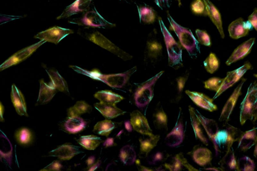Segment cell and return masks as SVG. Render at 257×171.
Listing matches in <instances>:
<instances>
[{
    "instance_id": "obj_1",
    "label": "cell",
    "mask_w": 257,
    "mask_h": 171,
    "mask_svg": "<svg viewBox=\"0 0 257 171\" xmlns=\"http://www.w3.org/2000/svg\"><path fill=\"white\" fill-rule=\"evenodd\" d=\"M77 73L85 75L94 80L102 82L113 88H122L129 81L131 76L137 71L136 67L121 74L114 75H103L98 70L94 69L89 71L76 66L70 67Z\"/></svg>"
},
{
    "instance_id": "obj_2",
    "label": "cell",
    "mask_w": 257,
    "mask_h": 171,
    "mask_svg": "<svg viewBox=\"0 0 257 171\" xmlns=\"http://www.w3.org/2000/svg\"><path fill=\"white\" fill-rule=\"evenodd\" d=\"M167 19L182 46L187 50L190 58L197 59L201 54L200 45L190 29L179 25L169 13L167 14Z\"/></svg>"
},
{
    "instance_id": "obj_3",
    "label": "cell",
    "mask_w": 257,
    "mask_h": 171,
    "mask_svg": "<svg viewBox=\"0 0 257 171\" xmlns=\"http://www.w3.org/2000/svg\"><path fill=\"white\" fill-rule=\"evenodd\" d=\"M78 33L84 38L116 55L124 61L133 58L132 56L121 49L96 29L86 27L80 28Z\"/></svg>"
},
{
    "instance_id": "obj_4",
    "label": "cell",
    "mask_w": 257,
    "mask_h": 171,
    "mask_svg": "<svg viewBox=\"0 0 257 171\" xmlns=\"http://www.w3.org/2000/svg\"><path fill=\"white\" fill-rule=\"evenodd\" d=\"M168 56V66L174 70L183 67L182 49L169 32L161 18L159 19Z\"/></svg>"
},
{
    "instance_id": "obj_5",
    "label": "cell",
    "mask_w": 257,
    "mask_h": 171,
    "mask_svg": "<svg viewBox=\"0 0 257 171\" xmlns=\"http://www.w3.org/2000/svg\"><path fill=\"white\" fill-rule=\"evenodd\" d=\"M257 116V83H252L246 96L241 104L240 123L244 125L248 120L255 123Z\"/></svg>"
},
{
    "instance_id": "obj_6",
    "label": "cell",
    "mask_w": 257,
    "mask_h": 171,
    "mask_svg": "<svg viewBox=\"0 0 257 171\" xmlns=\"http://www.w3.org/2000/svg\"><path fill=\"white\" fill-rule=\"evenodd\" d=\"M163 45L159 34L154 29L149 34L144 51L146 65L155 66L162 60Z\"/></svg>"
},
{
    "instance_id": "obj_7",
    "label": "cell",
    "mask_w": 257,
    "mask_h": 171,
    "mask_svg": "<svg viewBox=\"0 0 257 171\" xmlns=\"http://www.w3.org/2000/svg\"><path fill=\"white\" fill-rule=\"evenodd\" d=\"M163 73L164 71H162L148 81L136 84L134 93V100L138 107H145L151 101L154 96L155 84Z\"/></svg>"
},
{
    "instance_id": "obj_8",
    "label": "cell",
    "mask_w": 257,
    "mask_h": 171,
    "mask_svg": "<svg viewBox=\"0 0 257 171\" xmlns=\"http://www.w3.org/2000/svg\"><path fill=\"white\" fill-rule=\"evenodd\" d=\"M71 24L85 27L86 28H112L116 27L115 24L109 22L98 12L95 7L86 12L81 17L69 20Z\"/></svg>"
},
{
    "instance_id": "obj_9",
    "label": "cell",
    "mask_w": 257,
    "mask_h": 171,
    "mask_svg": "<svg viewBox=\"0 0 257 171\" xmlns=\"http://www.w3.org/2000/svg\"><path fill=\"white\" fill-rule=\"evenodd\" d=\"M46 42L44 40L23 49L10 57L4 63L0 66V72L26 60L41 45Z\"/></svg>"
},
{
    "instance_id": "obj_10",
    "label": "cell",
    "mask_w": 257,
    "mask_h": 171,
    "mask_svg": "<svg viewBox=\"0 0 257 171\" xmlns=\"http://www.w3.org/2000/svg\"><path fill=\"white\" fill-rule=\"evenodd\" d=\"M253 69L251 64L249 62L246 63L240 68L227 73V77L224 79L222 84L219 90L213 98V100L217 98L224 91L232 86L238 82L241 78L250 70Z\"/></svg>"
},
{
    "instance_id": "obj_11",
    "label": "cell",
    "mask_w": 257,
    "mask_h": 171,
    "mask_svg": "<svg viewBox=\"0 0 257 171\" xmlns=\"http://www.w3.org/2000/svg\"><path fill=\"white\" fill-rule=\"evenodd\" d=\"M74 33L71 29L55 26L38 33L34 38L57 44L63 38Z\"/></svg>"
},
{
    "instance_id": "obj_12",
    "label": "cell",
    "mask_w": 257,
    "mask_h": 171,
    "mask_svg": "<svg viewBox=\"0 0 257 171\" xmlns=\"http://www.w3.org/2000/svg\"><path fill=\"white\" fill-rule=\"evenodd\" d=\"M180 108L175 126L164 140L165 144L170 147H175L181 145L185 136L181 109Z\"/></svg>"
},
{
    "instance_id": "obj_13",
    "label": "cell",
    "mask_w": 257,
    "mask_h": 171,
    "mask_svg": "<svg viewBox=\"0 0 257 171\" xmlns=\"http://www.w3.org/2000/svg\"><path fill=\"white\" fill-rule=\"evenodd\" d=\"M189 75V73H186L183 76L173 79L170 82L168 88V98L171 103H178L181 100Z\"/></svg>"
},
{
    "instance_id": "obj_14",
    "label": "cell",
    "mask_w": 257,
    "mask_h": 171,
    "mask_svg": "<svg viewBox=\"0 0 257 171\" xmlns=\"http://www.w3.org/2000/svg\"><path fill=\"white\" fill-rule=\"evenodd\" d=\"M246 81V79L242 80L241 83L236 87L230 97L225 103L219 119L220 122L227 123L229 121L238 99L239 96L242 94V87Z\"/></svg>"
},
{
    "instance_id": "obj_15",
    "label": "cell",
    "mask_w": 257,
    "mask_h": 171,
    "mask_svg": "<svg viewBox=\"0 0 257 171\" xmlns=\"http://www.w3.org/2000/svg\"><path fill=\"white\" fill-rule=\"evenodd\" d=\"M83 153L80 147L66 144L59 146L49 152V156L58 158L61 161H69L76 155Z\"/></svg>"
},
{
    "instance_id": "obj_16",
    "label": "cell",
    "mask_w": 257,
    "mask_h": 171,
    "mask_svg": "<svg viewBox=\"0 0 257 171\" xmlns=\"http://www.w3.org/2000/svg\"><path fill=\"white\" fill-rule=\"evenodd\" d=\"M188 108L191 124L194 131L196 140L208 146L209 141V137L203 125L196 116L195 109L191 106H189Z\"/></svg>"
},
{
    "instance_id": "obj_17",
    "label": "cell",
    "mask_w": 257,
    "mask_h": 171,
    "mask_svg": "<svg viewBox=\"0 0 257 171\" xmlns=\"http://www.w3.org/2000/svg\"><path fill=\"white\" fill-rule=\"evenodd\" d=\"M217 156H224L232 147L234 142L223 130H219L213 142Z\"/></svg>"
},
{
    "instance_id": "obj_18",
    "label": "cell",
    "mask_w": 257,
    "mask_h": 171,
    "mask_svg": "<svg viewBox=\"0 0 257 171\" xmlns=\"http://www.w3.org/2000/svg\"><path fill=\"white\" fill-rule=\"evenodd\" d=\"M87 126V122L80 117H69L60 125L63 131L70 134H76L83 131Z\"/></svg>"
},
{
    "instance_id": "obj_19",
    "label": "cell",
    "mask_w": 257,
    "mask_h": 171,
    "mask_svg": "<svg viewBox=\"0 0 257 171\" xmlns=\"http://www.w3.org/2000/svg\"><path fill=\"white\" fill-rule=\"evenodd\" d=\"M93 0H77L68 6L62 14L57 18V20L69 18L80 13H85L89 10Z\"/></svg>"
},
{
    "instance_id": "obj_20",
    "label": "cell",
    "mask_w": 257,
    "mask_h": 171,
    "mask_svg": "<svg viewBox=\"0 0 257 171\" xmlns=\"http://www.w3.org/2000/svg\"><path fill=\"white\" fill-rule=\"evenodd\" d=\"M130 116L131 123L134 130L142 135L153 134L147 119L140 111L135 110Z\"/></svg>"
},
{
    "instance_id": "obj_21",
    "label": "cell",
    "mask_w": 257,
    "mask_h": 171,
    "mask_svg": "<svg viewBox=\"0 0 257 171\" xmlns=\"http://www.w3.org/2000/svg\"><path fill=\"white\" fill-rule=\"evenodd\" d=\"M194 161L202 167H206L211 164L213 159L212 152L208 149L197 145L187 154Z\"/></svg>"
},
{
    "instance_id": "obj_22",
    "label": "cell",
    "mask_w": 257,
    "mask_h": 171,
    "mask_svg": "<svg viewBox=\"0 0 257 171\" xmlns=\"http://www.w3.org/2000/svg\"><path fill=\"white\" fill-rule=\"evenodd\" d=\"M255 38H252L239 45L233 52L226 63L228 66L243 59L251 51L255 42Z\"/></svg>"
},
{
    "instance_id": "obj_23",
    "label": "cell",
    "mask_w": 257,
    "mask_h": 171,
    "mask_svg": "<svg viewBox=\"0 0 257 171\" xmlns=\"http://www.w3.org/2000/svg\"><path fill=\"white\" fill-rule=\"evenodd\" d=\"M248 21H245L242 18H238L231 23L228 28L230 37L238 39L246 36L252 28Z\"/></svg>"
},
{
    "instance_id": "obj_24",
    "label": "cell",
    "mask_w": 257,
    "mask_h": 171,
    "mask_svg": "<svg viewBox=\"0 0 257 171\" xmlns=\"http://www.w3.org/2000/svg\"><path fill=\"white\" fill-rule=\"evenodd\" d=\"M186 94L198 106L207 109L211 112L217 110V106L214 103L213 99H212L202 93L185 91Z\"/></svg>"
},
{
    "instance_id": "obj_25",
    "label": "cell",
    "mask_w": 257,
    "mask_h": 171,
    "mask_svg": "<svg viewBox=\"0 0 257 171\" xmlns=\"http://www.w3.org/2000/svg\"><path fill=\"white\" fill-rule=\"evenodd\" d=\"M13 158V148L9 139L0 130V160L11 166Z\"/></svg>"
},
{
    "instance_id": "obj_26",
    "label": "cell",
    "mask_w": 257,
    "mask_h": 171,
    "mask_svg": "<svg viewBox=\"0 0 257 171\" xmlns=\"http://www.w3.org/2000/svg\"><path fill=\"white\" fill-rule=\"evenodd\" d=\"M11 98L18 115L21 116L28 117L24 96L15 85L12 86Z\"/></svg>"
},
{
    "instance_id": "obj_27",
    "label": "cell",
    "mask_w": 257,
    "mask_h": 171,
    "mask_svg": "<svg viewBox=\"0 0 257 171\" xmlns=\"http://www.w3.org/2000/svg\"><path fill=\"white\" fill-rule=\"evenodd\" d=\"M203 1L205 5L206 14L217 28L221 37L224 39L225 34L223 27L222 17L220 12L210 0H203Z\"/></svg>"
},
{
    "instance_id": "obj_28",
    "label": "cell",
    "mask_w": 257,
    "mask_h": 171,
    "mask_svg": "<svg viewBox=\"0 0 257 171\" xmlns=\"http://www.w3.org/2000/svg\"><path fill=\"white\" fill-rule=\"evenodd\" d=\"M46 71L50 79V82L48 84L49 85L55 88L57 91L66 93H69L67 82L56 70L48 69L46 70Z\"/></svg>"
},
{
    "instance_id": "obj_29",
    "label": "cell",
    "mask_w": 257,
    "mask_h": 171,
    "mask_svg": "<svg viewBox=\"0 0 257 171\" xmlns=\"http://www.w3.org/2000/svg\"><path fill=\"white\" fill-rule=\"evenodd\" d=\"M94 105L104 117L109 119L116 118L124 115L126 112L117 107L116 105L99 102L95 103Z\"/></svg>"
},
{
    "instance_id": "obj_30",
    "label": "cell",
    "mask_w": 257,
    "mask_h": 171,
    "mask_svg": "<svg viewBox=\"0 0 257 171\" xmlns=\"http://www.w3.org/2000/svg\"><path fill=\"white\" fill-rule=\"evenodd\" d=\"M257 129L255 128L243 133L238 141V149L241 151L246 152L257 144Z\"/></svg>"
},
{
    "instance_id": "obj_31",
    "label": "cell",
    "mask_w": 257,
    "mask_h": 171,
    "mask_svg": "<svg viewBox=\"0 0 257 171\" xmlns=\"http://www.w3.org/2000/svg\"><path fill=\"white\" fill-rule=\"evenodd\" d=\"M57 92L55 88L46 84L43 80H41L40 81V90L36 104L43 105L48 103Z\"/></svg>"
},
{
    "instance_id": "obj_32",
    "label": "cell",
    "mask_w": 257,
    "mask_h": 171,
    "mask_svg": "<svg viewBox=\"0 0 257 171\" xmlns=\"http://www.w3.org/2000/svg\"><path fill=\"white\" fill-rule=\"evenodd\" d=\"M142 135L143 136L139 139L140 154L147 156L157 145L160 140V136L154 135L153 134Z\"/></svg>"
},
{
    "instance_id": "obj_33",
    "label": "cell",
    "mask_w": 257,
    "mask_h": 171,
    "mask_svg": "<svg viewBox=\"0 0 257 171\" xmlns=\"http://www.w3.org/2000/svg\"><path fill=\"white\" fill-rule=\"evenodd\" d=\"M195 111L196 116L203 125L209 139L213 142L220 130L217 123L214 120L206 118L198 110L195 109Z\"/></svg>"
},
{
    "instance_id": "obj_34",
    "label": "cell",
    "mask_w": 257,
    "mask_h": 171,
    "mask_svg": "<svg viewBox=\"0 0 257 171\" xmlns=\"http://www.w3.org/2000/svg\"><path fill=\"white\" fill-rule=\"evenodd\" d=\"M153 122L156 129L163 132L167 131V117L160 104H158L153 114Z\"/></svg>"
},
{
    "instance_id": "obj_35",
    "label": "cell",
    "mask_w": 257,
    "mask_h": 171,
    "mask_svg": "<svg viewBox=\"0 0 257 171\" xmlns=\"http://www.w3.org/2000/svg\"><path fill=\"white\" fill-rule=\"evenodd\" d=\"M137 7L140 23L150 24L155 22L156 13L151 7L145 3L137 5Z\"/></svg>"
},
{
    "instance_id": "obj_36",
    "label": "cell",
    "mask_w": 257,
    "mask_h": 171,
    "mask_svg": "<svg viewBox=\"0 0 257 171\" xmlns=\"http://www.w3.org/2000/svg\"><path fill=\"white\" fill-rule=\"evenodd\" d=\"M95 98L100 102L116 105V103L123 100L124 98L109 90H102L97 92L95 95Z\"/></svg>"
},
{
    "instance_id": "obj_37",
    "label": "cell",
    "mask_w": 257,
    "mask_h": 171,
    "mask_svg": "<svg viewBox=\"0 0 257 171\" xmlns=\"http://www.w3.org/2000/svg\"><path fill=\"white\" fill-rule=\"evenodd\" d=\"M222 171H237V161L232 147L219 162Z\"/></svg>"
},
{
    "instance_id": "obj_38",
    "label": "cell",
    "mask_w": 257,
    "mask_h": 171,
    "mask_svg": "<svg viewBox=\"0 0 257 171\" xmlns=\"http://www.w3.org/2000/svg\"><path fill=\"white\" fill-rule=\"evenodd\" d=\"M120 158L126 165L133 164L136 160V153L134 148L131 145L123 147L120 151Z\"/></svg>"
},
{
    "instance_id": "obj_39",
    "label": "cell",
    "mask_w": 257,
    "mask_h": 171,
    "mask_svg": "<svg viewBox=\"0 0 257 171\" xmlns=\"http://www.w3.org/2000/svg\"><path fill=\"white\" fill-rule=\"evenodd\" d=\"M92 107L85 101H79L68 110L69 117H80L83 114L90 113Z\"/></svg>"
},
{
    "instance_id": "obj_40",
    "label": "cell",
    "mask_w": 257,
    "mask_h": 171,
    "mask_svg": "<svg viewBox=\"0 0 257 171\" xmlns=\"http://www.w3.org/2000/svg\"><path fill=\"white\" fill-rule=\"evenodd\" d=\"M102 139L94 135L82 136L77 142L85 149L88 150H95L102 143Z\"/></svg>"
},
{
    "instance_id": "obj_41",
    "label": "cell",
    "mask_w": 257,
    "mask_h": 171,
    "mask_svg": "<svg viewBox=\"0 0 257 171\" xmlns=\"http://www.w3.org/2000/svg\"><path fill=\"white\" fill-rule=\"evenodd\" d=\"M115 126L112 121L106 120L98 122L94 127L93 132L101 136L108 137L115 128Z\"/></svg>"
},
{
    "instance_id": "obj_42",
    "label": "cell",
    "mask_w": 257,
    "mask_h": 171,
    "mask_svg": "<svg viewBox=\"0 0 257 171\" xmlns=\"http://www.w3.org/2000/svg\"><path fill=\"white\" fill-rule=\"evenodd\" d=\"M15 137L20 144L24 145L30 144L33 140V135L27 128H22L16 131Z\"/></svg>"
},
{
    "instance_id": "obj_43",
    "label": "cell",
    "mask_w": 257,
    "mask_h": 171,
    "mask_svg": "<svg viewBox=\"0 0 257 171\" xmlns=\"http://www.w3.org/2000/svg\"><path fill=\"white\" fill-rule=\"evenodd\" d=\"M205 69L211 74H214L219 68V62L216 55L211 53L204 62Z\"/></svg>"
},
{
    "instance_id": "obj_44",
    "label": "cell",
    "mask_w": 257,
    "mask_h": 171,
    "mask_svg": "<svg viewBox=\"0 0 257 171\" xmlns=\"http://www.w3.org/2000/svg\"><path fill=\"white\" fill-rule=\"evenodd\" d=\"M255 169L254 161L248 156L240 158L237 161V171H253Z\"/></svg>"
},
{
    "instance_id": "obj_45",
    "label": "cell",
    "mask_w": 257,
    "mask_h": 171,
    "mask_svg": "<svg viewBox=\"0 0 257 171\" xmlns=\"http://www.w3.org/2000/svg\"><path fill=\"white\" fill-rule=\"evenodd\" d=\"M222 130L226 132L234 143L238 141L244 133L228 123L225 124Z\"/></svg>"
},
{
    "instance_id": "obj_46",
    "label": "cell",
    "mask_w": 257,
    "mask_h": 171,
    "mask_svg": "<svg viewBox=\"0 0 257 171\" xmlns=\"http://www.w3.org/2000/svg\"><path fill=\"white\" fill-rule=\"evenodd\" d=\"M224 79L213 78L204 82L205 87L217 92L220 88Z\"/></svg>"
},
{
    "instance_id": "obj_47",
    "label": "cell",
    "mask_w": 257,
    "mask_h": 171,
    "mask_svg": "<svg viewBox=\"0 0 257 171\" xmlns=\"http://www.w3.org/2000/svg\"><path fill=\"white\" fill-rule=\"evenodd\" d=\"M176 155L178 160V171H199V170L196 169L189 164L187 160L184 157L182 153H179Z\"/></svg>"
},
{
    "instance_id": "obj_48",
    "label": "cell",
    "mask_w": 257,
    "mask_h": 171,
    "mask_svg": "<svg viewBox=\"0 0 257 171\" xmlns=\"http://www.w3.org/2000/svg\"><path fill=\"white\" fill-rule=\"evenodd\" d=\"M196 33L198 39V41L199 43L206 46H211V38L209 34L206 31L197 29L196 31Z\"/></svg>"
},
{
    "instance_id": "obj_49",
    "label": "cell",
    "mask_w": 257,
    "mask_h": 171,
    "mask_svg": "<svg viewBox=\"0 0 257 171\" xmlns=\"http://www.w3.org/2000/svg\"><path fill=\"white\" fill-rule=\"evenodd\" d=\"M191 10L197 14L206 13L205 5L202 0H195L191 4Z\"/></svg>"
},
{
    "instance_id": "obj_50",
    "label": "cell",
    "mask_w": 257,
    "mask_h": 171,
    "mask_svg": "<svg viewBox=\"0 0 257 171\" xmlns=\"http://www.w3.org/2000/svg\"><path fill=\"white\" fill-rule=\"evenodd\" d=\"M165 158L162 152H156L148 157V162L149 164L155 165L159 163H162Z\"/></svg>"
},
{
    "instance_id": "obj_51",
    "label": "cell",
    "mask_w": 257,
    "mask_h": 171,
    "mask_svg": "<svg viewBox=\"0 0 257 171\" xmlns=\"http://www.w3.org/2000/svg\"><path fill=\"white\" fill-rule=\"evenodd\" d=\"M62 169V165L60 161H54L50 164L45 167L41 171H61Z\"/></svg>"
},
{
    "instance_id": "obj_52",
    "label": "cell",
    "mask_w": 257,
    "mask_h": 171,
    "mask_svg": "<svg viewBox=\"0 0 257 171\" xmlns=\"http://www.w3.org/2000/svg\"><path fill=\"white\" fill-rule=\"evenodd\" d=\"M155 4L162 10H166L170 7V0H154Z\"/></svg>"
},
{
    "instance_id": "obj_53",
    "label": "cell",
    "mask_w": 257,
    "mask_h": 171,
    "mask_svg": "<svg viewBox=\"0 0 257 171\" xmlns=\"http://www.w3.org/2000/svg\"><path fill=\"white\" fill-rule=\"evenodd\" d=\"M248 22L256 31L257 30V10L256 8L248 17Z\"/></svg>"
},
{
    "instance_id": "obj_54",
    "label": "cell",
    "mask_w": 257,
    "mask_h": 171,
    "mask_svg": "<svg viewBox=\"0 0 257 171\" xmlns=\"http://www.w3.org/2000/svg\"><path fill=\"white\" fill-rule=\"evenodd\" d=\"M103 145L105 148H109L111 147L116 146H117V144L115 142L114 138H108L104 142Z\"/></svg>"
},
{
    "instance_id": "obj_55",
    "label": "cell",
    "mask_w": 257,
    "mask_h": 171,
    "mask_svg": "<svg viewBox=\"0 0 257 171\" xmlns=\"http://www.w3.org/2000/svg\"><path fill=\"white\" fill-rule=\"evenodd\" d=\"M126 130L128 132L131 133L133 131V126L130 121H126L124 123Z\"/></svg>"
},
{
    "instance_id": "obj_56",
    "label": "cell",
    "mask_w": 257,
    "mask_h": 171,
    "mask_svg": "<svg viewBox=\"0 0 257 171\" xmlns=\"http://www.w3.org/2000/svg\"><path fill=\"white\" fill-rule=\"evenodd\" d=\"M101 161L100 160H98L97 162L95 163L92 166L89 167L88 169V171H94L97 170L101 165Z\"/></svg>"
},
{
    "instance_id": "obj_57",
    "label": "cell",
    "mask_w": 257,
    "mask_h": 171,
    "mask_svg": "<svg viewBox=\"0 0 257 171\" xmlns=\"http://www.w3.org/2000/svg\"><path fill=\"white\" fill-rule=\"evenodd\" d=\"M96 161V158L94 156H90L86 161V164L88 166V169L91 166H92L95 163Z\"/></svg>"
},
{
    "instance_id": "obj_58",
    "label": "cell",
    "mask_w": 257,
    "mask_h": 171,
    "mask_svg": "<svg viewBox=\"0 0 257 171\" xmlns=\"http://www.w3.org/2000/svg\"><path fill=\"white\" fill-rule=\"evenodd\" d=\"M4 108L3 105L1 102H0V122H4V119L3 117L4 115Z\"/></svg>"
},
{
    "instance_id": "obj_59",
    "label": "cell",
    "mask_w": 257,
    "mask_h": 171,
    "mask_svg": "<svg viewBox=\"0 0 257 171\" xmlns=\"http://www.w3.org/2000/svg\"><path fill=\"white\" fill-rule=\"evenodd\" d=\"M137 164L139 166L138 169L140 171H153V170L152 169H149V168L140 165V164L137 163Z\"/></svg>"
},
{
    "instance_id": "obj_60",
    "label": "cell",
    "mask_w": 257,
    "mask_h": 171,
    "mask_svg": "<svg viewBox=\"0 0 257 171\" xmlns=\"http://www.w3.org/2000/svg\"><path fill=\"white\" fill-rule=\"evenodd\" d=\"M205 170H209V171H221V170H219L218 168H206V169H205Z\"/></svg>"
},
{
    "instance_id": "obj_61",
    "label": "cell",
    "mask_w": 257,
    "mask_h": 171,
    "mask_svg": "<svg viewBox=\"0 0 257 171\" xmlns=\"http://www.w3.org/2000/svg\"><path fill=\"white\" fill-rule=\"evenodd\" d=\"M254 155V156L255 157H256V156H257V146L256 145V147H255V149Z\"/></svg>"
},
{
    "instance_id": "obj_62",
    "label": "cell",
    "mask_w": 257,
    "mask_h": 171,
    "mask_svg": "<svg viewBox=\"0 0 257 171\" xmlns=\"http://www.w3.org/2000/svg\"><path fill=\"white\" fill-rule=\"evenodd\" d=\"M177 1H178L179 7H181V0H177Z\"/></svg>"
},
{
    "instance_id": "obj_63",
    "label": "cell",
    "mask_w": 257,
    "mask_h": 171,
    "mask_svg": "<svg viewBox=\"0 0 257 171\" xmlns=\"http://www.w3.org/2000/svg\"><path fill=\"white\" fill-rule=\"evenodd\" d=\"M120 1H122V0H120ZM125 1H126V0H125Z\"/></svg>"
}]
</instances>
